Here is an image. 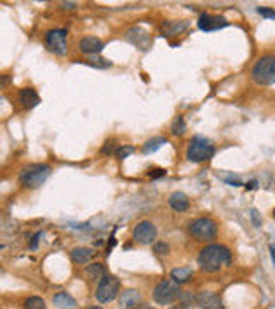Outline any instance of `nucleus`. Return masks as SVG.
<instances>
[{
  "label": "nucleus",
  "instance_id": "20e7f679",
  "mask_svg": "<svg viewBox=\"0 0 275 309\" xmlns=\"http://www.w3.org/2000/svg\"><path fill=\"white\" fill-rule=\"evenodd\" d=\"M251 77L257 84H274L275 83V55L262 57L251 69Z\"/></svg>",
  "mask_w": 275,
  "mask_h": 309
},
{
  "label": "nucleus",
  "instance_id": "473e14b6",
  "mask_svg": "<svg viewBox=\"0 0 275 309\" xmlns=\"http://www.w3.org/2000/svg\"><path fill=\"white\" fill-rule=\"evenodd\" d=\"M270 256H272V263H274V266H275V246L274 244L270 246Z\"/></svg>",
  "mask_w": 275,
  "mask_h": 309
},
{
  "label": "nucleus",
  "instance_id": "6e6552de",
  "mask_svg": "<svg viewBox=\"0 0 275 309\" xmlns=\"http://www.w3.org/2000/svg\"><path fill=\"white\" fill-rule=\"evenodd\" d=\"M45 45L50 52L57 55H65L67 52V31L65 29H50L45 34Z\"/></svg>",
  "mask_w": 275,
  "mask_h": 309
},
{
  "label": "nucleus",
  "instance_id": "7ed1b4c3",
  "mask_svg": "<svg viewBox=\"0 0 275 309\" xmlns=\"http://www.w3.org/2000/svg\"><path fill=\"white\" fill-rule=\"evenodd\" d=\"M215 153V146L210 139L201 138V136H195L189 141L188 150H186V158L193 163H200V161H205L208 158H212Z\"/></svg>",
  "mask_w": 275,
  "mask_h": 309
},
{
  "label": "nucleus",
  "instance_id": "72a5a7b5",
  "mask_svg": "<svg viewBox=\"0 0 275 309\" xmlns=\"http://www.w3.org/2000/svg\"><path fill=\"white\" fill-rule=\"evenodd\" d=\"M136 309H155V308H152L150 304H139Z\"/></svg>",
  "mask_w": 275,
  "mask_h": 309
},
{
  "label": "nucleus",
  "instance_id": "a211bd4d",
  "mask_svg": "<svg viewBox=\"0 0 275 309\" xmlns=\"http://www.w3.org/2000/svg\"><path fill=\"white\" fill-rule=\"evenodd\" d=\"M53 304L59 309H74L77 306L76 299L67 292H57L53 296Z\"/></svg>",
  "mask_w": 275,
  "mask_h": 309
},
{
  "label": "nucleus",
  "instance_id": "2eb2a0df",
  "mask_svg": "<svg viewBox=\"0 0 275 309\" xmlns=\"http://www.w3.org/2000/svg\"><path fill=\"white\" fill-rule=\"evenodd\" d=\"M141 301V294L136 289H127L121 294V308L122 309H136Z\"/></svg>",
  "mask_w": 275,
  "mask_h": 309
},
{
  "label": "nucleus",
  "instance_id": "f704fd0d",
  "mask_svg": "<svg viewBox=\"0 0 275 309\" xmlns=\"http://www.w3.org/2000/svg\"><path fill=\"white\" fill-rule=\"evenodd\" d=\"M170 309H188V308H186L184 304H179V306H172Z\"/></svg>",
  "mask_w": 275,
  "mask_h": 309
},
{
  "label": "nucleus",
  "instance_id": "4468645a",
  "mask_svg": "<svg viewBox=\"0 0 275 309\" xmlns=\"http://www.w3.org/2000/svg\"><path fill=\"white\" fill-rule=\"evenodd\" d=\"M19 103L22 105V108L31 110V108H34L40 103V96H38V93L33 88H24V90L19 91Z\"/></svg>",
  "mask_w": 275,
  "mask_h": 309
},
{
  "label": "nucleus",
  "instance_id": "4be33fe9",
  "mask_svg": "<svg viewBox=\"0 0 275 309\" xmlns=\"http://www.w3.org/2000/svg\"><path fill=\"white\" fill-rule=\"evenodd\" d=\"M24 309H46V304L41 297L31 296L24 301Z\"/></svg>",
  "mask_w": 275,
  "mask_h": 309
},
{
  "label": "nucleus",
  "instance_id": "b1692460",
  "mask_svg": "<svg viewBox=\"0 0 275 309\" xmlns=\"http://www.w3.org/2000/svg\"><path fill=\"white\" fill-rule=\"evenodd\" d=\"M86 273H88V275H90L91 280H96V282H100L103 277H105V275H103V266L100 265V263L88 266V268H86Z\"/></svg>",
  "mask_w": 275,
  "mask_h": 309
},
{
  "label": "nucleus",
  "instance_id": "c85d7f7f",
  "mask_svg": "<svg viewBox=\"0 0 275 309\" xmlns=\"http://www.w3.org/2000/svg\"><path fill=\"white\" fill-rule=\"evenodd\" d=\"M40 237H41V232H36V234L33 235V239H31V242H29V249L31 251H34L38 247V241H40Z\"/></svg>",
  "mask_w": 275,
  "mask_h": 309
},
{
  "label": "nucleus",
  "instance_id": "7c9ffc66",
  "mask_svg": "<svg viewBox=\"0 0 275 309\" xmlns=\"http://www.w3.org/2000/svg\"><path fill=\"white\" fill-rule=\"evenodd\" d=\"M250 213H251V218H253L255 225H257V227H260V220H258V211L253 208V210H250Z\"/></svg>",
  "mask_w": 275,
  "mask_h": 309
},
{
  "label": "nucleus",
  "instance_id": "9d476101",
  "mask_svg": "<svg viewBox=\"0 0 275 309\" xmlns=\"http://www.w3.org/2000/svg\"><path fill=\"white\" fill-rule=\"evenodd\" d=\"M229 26V21L226 17H220V15H214V14H201L198 19V28L201 31H217Z\"/></svg>",
  "mask_w": 275,
  "mask_h": 309
},
{
  "label": "nucleus",
  "instance_id": "1a4fd4ad",
  "mask_svg": "<svg viewBox=\"0 0 275 309\" xmlns=\"http://www.w3.org/2000/svg\"><path fill=\"white\" fill-rule=\"evenodd\" d=\"M157 227L153 225L148 220H143V222L136 223V227L133 229V239L141 246H150L155 242L157 239Z\"/></svg>",
  "mask_w": 275,
  "mask_h": 309
},
{
  "label": "nucleus",
  "instance_id": "423d86ee",
  "mask_svg": "<svg viewBox=\"0 0 275 309\" xmlns=\"http://www.w3.org/2000/svg\"><path fill=\"white\" fill-rule=\"evenodd\" d=\"M181 297V287L174 280H162L153 291V301L160 306L172 304L176 299Z\"/></svg>",
  "mask_w": 275,
  "mask_h": 309
},
{
  "label": "nucleus",
  "instance_id": "c756f323",
  "mask_svg": "<svg viewBox=\"0 0 275 309\" xmlns=\"http://www.w3.org/2000/svg\"><path fill=\"white\" fill-rule=\"evenodd\" d=\"M102 153H103V154H108V153H115V150H114V143H107V145L103 146Z\"/></svg>",
  "mask_w": 275,
  "mask_h": 309
},
{
  "label": "nucleus",
  "instance_id": "bb28decb",
  "mask_svg": "<svg viewBox=\"0 0 275 309\" xmlns=\"http://www.w3.org/2000/svg\"><path fill=\"white\" fill-rule=\"evenodd\" d=\"M258 14H262L263 17H269V19H275V10L270 9V7H258Z\"/></svg>",
  "mask_w": 275,
  "mask_h": 309
},
{
  "label": "nucleus",
  "instance_id": "aec40b11",
  "mask_svg": "<svg viewBox=\"0 0 275 309\" xmlns=\"http://www.w3.org/2000/svg\"><path fill=\"white\" fill-rule=\"evenodd\" d=\"M164 145H167V139L165 138H153V139H150V141H146L145 145H143V153L152 154V153L157 152V150H160Z\"/></svg>",
  "mask_w": 275,
  "mask_h": 309
},
{
  "label": "nucleus",
  "instance_id": "f3484780",
  "mask_svg": "<svg viewBox=\"0 0 275 309\" xmlns=\"http://www.w3.org/2000/svg\"><path fill=\"white\" fill-rule=\"evenodd\" d=\"M93 256H95V254H93V249L84 247V246H77L71 251V260L74 261L76 265H86Z\"/></svg>",
  "mask_w": 275,
  "mask_h": 309
},
{
  "label": "nucleus",
  "instance_id": "5701e85b",
  "mask_svg": "<svg viewBox=\"0 0 275 309\" xmlns=\"http://www.w3.org/2000/svg\"><path fill=\"white\" fill-rule=\"evenodd\" d=\"M170 131H172L174 136H183V134L186 133V122L181 115H177V117L174 119L172 126H170Z\"/></svg>",
  "mask_w": 275,
  "mask_h": 309
},
{
  "label": "nucleus",
  "instance_id": "cd10ccee",
  "mask_svg": "<svg viewBox=\"0 0 275 309\" xmlns=\"http://www.w3.org/2000/svg\"><path fill=\"white\" fill-rule=\"evenodd\" d=\"M165 173H167V170H164V168H153L148 172V175L152 177V179H158V177H164Z\"/></svg>",
  "mask_w": 275,
  "mask_h": 309
},
{
  "label": "nucleus",
  "instance_id": "39448f33",
  "mask_svg": "<svg viewBox=\"0 0 275 309\" xmlns=\"http://www.w3.org/2000/svg\"><path fill=\"white\" fill-rule=\"evenodd\" d=\"M119 291H121V284H119V278L114 275H105L96 285V292L95 297L98 303L108 304L112 301L117 299Z\"/></svg>",
  "mask_w": 275,
  "mask_h": 309
},
{
  "label": "nucleus",
  "instance_id": "f257e3e1",
  "mask_svg": "<svg viewBox=\"0 0 275 309\" xmlns=\"http://www.w3.org/2000/svg\"><path fill=\"white\" fill-rule=\"evenodd\" d=\"M231 251L226 246L220 244H210L200 251L198 263L201 266V270L208 273L220 272L224 266L231 265Z\"/></svg>",
  "mask_w": 275,
  "mask_h": 309
},
{
  "label": "nucleus",
  "instance_id": "0eeeda50",
  "mask_svg": "<svg viewBox=\"0 0 275 309\" xmlns=\"http://www.w3.org/2000/svg\"><path fill=\"white\" fill-rule=\"evenodd\" d=\"M189 234L196 241L207 242L217 237V223L212 218H196L189 225Z\"/></svg>",
  "mask_w": 275,
  "mask_h": 309
},
{
  "label": "nucleus",
  "instance_id": "c9c22d12",
  "mask_svg": "<svg viewBox=\"0 0 275 309\" xmlns=\"http://www.w3.org/2000/svg\"><path fill=\"white\" fill-rule=\"evenodd\" d=\"M86 309H103V308H100V306H90V308H86Z\"/></svg>",
  "mask_w": 275,
  "mask_h": 309
},
{
  "label": "nucleus",
  "instance_id": "f8f14e48",
  "mask_svg": "<svg viewBox=\"0 0 275 309\" xmlns=\"http://www.w3.org/2000/svg\"><path fill=\"white\" fill-rule=\"evenodd\" d=\"M196 304L201 309H224V303L214 292H201L196 296Z\"/></svg>",
  "mask_w": 275,
  "mask_h": 309
},
{
  "label": "nucleus",
  "instance_id": "9b49d317",
  "mask_svg": "<svg viewBox=\"0 0 275 309\" xmlns=\"http://www.w3.org/2000/svg\"><path fill=\"white\" fill-rule=\"evenodd\" d=\"M126 40L129 43H133L134 46H138L139 50H148L152 45V38L146 31H143L141 28H133L126 33Z\"/></svg>",
  "mask_w": 275,
  "mask_h": 309
},
{
  "label": "nucleus",
  "instance_id": "a878e982",
  "mask_svg": "<svg viewBox=\"0 0 275 309\" xmlns=\"http://www.w3.org/2000/svg\"><path fill=\"white\" fill-rule=\"evenodd\" d=\"M153 249L155 253L158 254V256H167L169 254V244H165V242H155L153 244Z\"/></svg>",
  "mask_w": 275,
  "mask_h": 309
},
{
  "label": "nucleus",
  "instance_id": "412c9836",
  "mask_svg": "<svg viewBox=\"0 0 275 309\" xmlns=\"http://www.w3.org/2000/svg\"><path fill=\"white\" fill-rule=\"evenodd\" d=\"M186 28H188V22L186 21H183V22H164V26H162V29H164V33L167 34V36L183 33Z\"/></svg>",
  "mask_w": 275,
  "mask_h": 309
},
{
  "label": "nucleus",
  "instance_id": "ddd939ff",
  "mask_svg": "<svg viewBox=\"0 0 275 309\" xmlns=\"http://www.w3.org/2000/svg\"><path fill=\"white\" fill-rule=\"evenodd\" d=\"M79 50L86 55H96L103 50V41L96 36H84L79 40Z\"/></svg>",
  "mask_w": 275,
  "mask_h": 309
},
{
  "label": "nucleus",
  "instance_id": "6ab92c4d",
  "mask_svg": "<svg viewBox=\"0 0 275 309\" xmlns=\"http://www.w3.org/2000/svg\"><path fill=\"white\" fill-rule=\"evenodd\" d=\"M170 277H172V280L177 282L179 285L186 284V282L193 277V270L191 268H174L172 272H170Z\"/></svg>",
  "mask_w": 275,
  "mask_h": 309
},
{
  "label": "nucleus",
  "instance_id": "2f4dec72",
  "mask_svg": "<svg viewBox=\"0 0 275 309\" xmlns=\"http://www.w3.org/2000/svg\"><path fill=\"white\" fill-rule=\"evenodd\" d=\"M60 5H62V9H71V10L76 9V3L74 2H69V3L64 2V3H60Z\"/></svg>",
  "mask_w": 275,
  "mask_h": 309
},
{
  "label": "nucleus",
  "instance_id": "e433bc0d",
  "mask_svg": "<svg viewBox=\"0 0 275 309\" xmlns=\"http://www.w3.org/2000/svg\"><path fill=\"white\" fill-rule=\"evenodd\" d=\"M274 218H275V210H274Z\"/></svg>",
  "mask_w": 275,
  "mask_h": 309
},
{
  "label": "nucleus",
  "instance_id": "393cba45",
  "mask_svg": "<svg viewBox=\"0 0 275 309\" xmlns=\"http://www.w3.org/2000/svg\"><path fill=\"white\" fill-rule=\"evenodd\" d=\"M133 152H134L133 146H119V148L115 150V156H117L119 160H124V158H127Z\"/></svg>",
  "mask_w": 275,
  "mask_h": 309
},
{
  "label": "nucleus",
  "instance_id": "f03ea898",
  "mask_svg": "<svg viewBox=\"0 0 275 309\" xmlns=\"http://www.w3.org/2000/svg\"><path fill=\"white\" fill-rule=\"evenodd\" d=\"M52 173V167L46 163H31L26 165L19 172V182L28 189H36L45 182Z\"/></svg>",
  "mask_w": 275,
  "mask_h": 309
},
{
  "label": "nucleus",
  "instance_id": "dca6fc26",
  "mask_svg": "<svg viewBox=\"0 0 275 309\" xmlns=\"http://www.w3.org/2000/svg\"><path fill=\"white\" fill-rule=\"evenodd\" d=\"M169 204H170V208H172L174 211H186V210H189V198L188 196L184 194V192H172L170 194V198H169Z\"/></svg>",
  "mask_w": 275,
  "mask_h": 309
}]
</instances>
